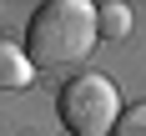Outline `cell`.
<instances>
[{
  "label": "cell",
  "mask_w": 146,
  "mask_h": 136,
  "mask_svg": "<svg viewBox=\"0 0 146 136\" xmlns=\"http://www.w3.org/2000/svg\"><path fill=\"white\" fill-rule=\"evenodd\" d=\"M111 136H146V101L121 106V121H116V131H111Z\"/></svg>",
  "instance_id": "5"
},
{
  "label": "cell",
  "mask_w": 146,
  "mask_h": 136,
  "mask_svg": "<svg viewBox=\"0 0 146 136\" xmlns=\"http://www.w3.org/2000/svg\"><path fill=\"white\" fill-rule=\"evenodd\" d=\"M96 35H106V40H126V35H131V10L116 5V0L96 5Z\"/></svg>",
  "instance_id": "4"
},
{
  "label": "cell",
  "mask_w": 146,
  "mask_h": 136,
  "mask_svg": "<svg viewBox=\"0 0 146 136\" xmlns=\"http://www.w3.org/2000/svg\"><path fill=\"white\" fill-rule=\"evenodd\" d=\"M96 5L91 0H45L25 25V56L35 71H71L96 50Z\"/></svg>",
  "instance_id": "1"
},
{
  "label": "cell",
  "mask_w": 146,
  "mask_h": 136,
  "mask_svg": "<svg viewBox=\"0 0 146 136\" xmlns=\"http://www.w3.org/2000/svg\"><path fill=\"white\" fill-rule=\"evenodd\" d=\"M30 81H35V66H30L25 45L0 40V91H25Z\"/></svg>",
  "instance_id": "3"
},
{
  "label": "cell",
  "mask_w": 146,
  "mask_h": 136,
  "mask_svg": "<svg viewBox=\"0 0 146 136\" xmlns=\"http://www.w3.org/2000/svg\"><path fill=\"white\" fill-rule=\"evenodd\" d=\"M56 111H60V126L71 136H111L116 121H121V91H116L111 76L81 71L60 86Z\"/></svg>",
  "instance_id": "2"
}]
</instances>
